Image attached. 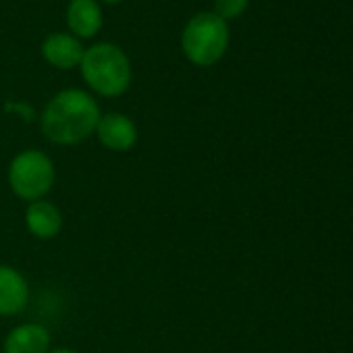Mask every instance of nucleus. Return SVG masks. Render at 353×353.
Returning <instances> with one entry per match:
<instances>
[{"instance_id": "nucleus-1", "label": "nucleus", "mask_w": 353, "mask_h": 353, "mask_svg": "<svg viewBox=\"0 0 353 353\" xmlns=\"http://www.w3.org/2000/svg\"><path fill=\"white\" fill-rule=\"evenodd\" d=\"M100 117V108L90 94L81 90H63L46 104L42 112V131L54 143L73 145L96 131Z\"/></svg>"}, {"instance_id": "nucleus-2", "label": "nucleus", "mask_w": 353, "mask_h": 353, "mask_svg": "<svg viewBox=\"0 0 353 353\" xmlns=\"http://www.w3.org/2000/svg\"><path fill=\"white\" fill-rule=\"evenodd\" d=\"M79 69L83 81L106 98L121 96L131 85V63L127 54L110 42L90 46L83 52Z\"/></svg>"}, {"instance_id": "nucleus-3", "label": "nucleus", "mask_w": 353, "mask_h": 353, "mask_svg": "<svg viewBox=\"0 0 353 353\" xmlns=\"http://www.w3.org/2000/svg\"><path fill=\"white\" fill-rule=\"evenodd\" d=\"M229 28L214 13L194 15L181 36V48L185 57L198 67L216 65L229 48Z\"/></svg>"}, {"instance_id": "nucleus-4", "label": "nucleus", "mask_w": 353, "mask_h": 353, "mask_svg": "<svg viewBox=\"0 0 353 353\" xmlns=\"http://www.w3.org/2000/svg\"><path fill=\"white\" fill-rule=\"evenodd\" d=\"M54 164L40 150L17 154L9 168V183L17 198L36 202L42 200L54 185Z\"/></svg>"}, {"instance_id": "nucleus-5", "label": "nucleus", "mask_w": 353, "mask_h": 353, "mask_svg": "<svg viewBox=\"0 0 353 353\" xmlns=\"http://www.w3.org/2000/svg\"><path fill=\"white\" fill-rule=\"evenodd\" d=\"M100 143L112 152H127L135 145L137 141V127L135 123L119 112H108L100 117L96 131Z\"/></svg>"}, {"instance_id": "nucleus-6", "label": "nucleus", "mask_w": 353, "mask_h": 353, "mask_svg": "<svg viewBox=\"0 0 353 353\" xmlns=\"http://www.w3.org/2000/svg\"><path fill=\"white\" fill-rule=\"evenodd\" d=\"M30 287L23 274L11 266H0V316H15L26 310Z\"/></svg>"}, {"instance_id": "nucleus-7", "label": "nucleus", "mask_w": 353, "mask_h": 353, "mask_svg": "<svg viewBox=\"0 0 353 353\" xmlns=\"http://www.w3.org/2000/svg\"><path fill=\"white\" fill-rule=\"evenodd\" d=\"M83 46L75 36L69 34H52L42 44L44 59L57 69H73L79 67L83 59Z\"/></svg>"}, {"instance_id": "nucleus-8", "label": "nucleus", "mask_w": 353, "mask_h": 353, "mask_svg": "<svg viewBox=\"0 0 353 353\" xmlns=\"http://www.w3.org/2000/svg\"><path fill=\"white\" fill-rule=\"evenodd\" d=\"M67 23L77 38H94L102 28V11L98 0H69Z\"/></svg>"}, {"instance_id": "nucleus-9", "label": "nucleus", "mask_w": 353, "mask_h": 353, "mask_svg": "<svg viewBox=\"0 0 353 353\" xmlns=\"http://www.w3.org/2000/svg\"><path fill=\"white\" fill-rule=\"evenodd\" d=\"M50 332L42 324H21L5 339V353H48Z\"/></svg>"}, {"instance_id": "nucleus-10", "label": "nucleus", "mask_w": 353, "mask_h": 353, "mask_svg": "<svg viewBox=\"0 0 353 353\" xmlns=\"http://www.w3.org/2000/svg\"><path fill=\"white\" fill-rule=\"evenodd\" d=\"M28 229L38 239H54L63 229V216L52 202L36 200L26 212Z\"/></svg>"}, {"instance_id": "nucleus-11", "label": "nucleus", "mask_w": 353, "mask_h": 353, "mask_svg": "<svg viewBox=\"0 0 353 353\" xmlns=\"http://www.w3.org/2000/svg\"><path fill=\"white\" fill-rule=\"evenodd\" d=\"M250 0H216L214 3V15H219L223 21L237 19L245 13Z\"/></svg>"}, {"instance_id": "nucleus-12", "label": "nucleus", "mask_w": 353, "mask_h": 353, "mask_svg": "<svg viewBox=\"0 0 353 353\" xmlns=\"http://www.w3.org/2000/svg\"><path fill=\"white\" fill-rule=\"evenodd\" d=\"M48 353H75L71 349H54V351H48Z\"/></svg>"}, {"instance_id": "nucleus-13", "label": "nucleus", "mask_w": 353, "mask_h": 353, "mask_svg": "<svg viewBox=\"0 0 353 353\" xmlns=\"http://www.w3.org/2000/svg\"><path fill=\"white\" fill-rule=\"evenodd\" d=\"M102 3H108V5H114V3H121V0H102Z\"/></svg>"}]
</instances>
